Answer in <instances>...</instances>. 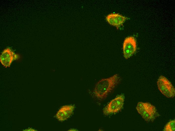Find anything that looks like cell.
<instances>
[{
	"mask_svg": "<svg viewBox=\"0 0 175 131\" xmlns=\"http://www.w3.org/2000/svg\"><path fill=\"white\" fill-rule=\"evenodd\" d=\"M120 80V77L117 74L101 80L95 85L94 91V95L100 100L105 99Z\"/></svg>",
	"mask_w": 175,
	"mask_h": 131,
	"instance_id": "1",
	"label": "cell"
},
{
	"mask_svg": "<svg viewBox=\"0 0 175 131\" xmlns=\"http://www.w3.org/2000/svg\"><path fill=\"white\" fill-rule=\"evenodd\" d=\"M136 108L142 118L148 122H153L160 116L155 107L149 103L139 102Z\"/></svg>",
	"mask_w": 175,
	"mask_h": 131,
	"instance_id": "2",
	"label": "cell"
},
{
	"mask_svg": "<svg viewBox=\"0 0 175 131\" xmlns=\"http://www.w3.org/2000/svg\"><path fill=\"white\" fill-rule=\"evenodd\" d=\"M125 96L123 94L118 95L112 100L103 109L105 115H108L116 113L119 111L123 107Z\"/></svg>",
	"mask_w": 175,
	"mask_h": 131,
	"instance_id": "3",
	"label": "cell"
},
{
	"mask_svg": "<svg viewBox=\"0 0 175 131\" xmlns=\"http://www.w3.org/2000/svg\"><path fill=\"white\" fill-rule=\"evenodd\" d=\"M158 88L161 92L168 98L175 96V90L171 83L165 77L161 76L157 81Z\"/></svg>",
	"mask_w": 175,
	"mask_h": 131,
	"instance_id": "4",
	"label": "cell"
},
{
	"mask_svg": "<svg viewBox=\"0 0 175 131\" xmlns=\"http://www.w3.org/2000/svg\"><path fill=\"white\" fill-rule=\"evenodd\" d=\"M137 48V43L133 36L126 37L124 40L123 46V56L127 59L130 57L136 52Z\"/></svg>",
	"mask_w": 175,
	"mask_h": 131,
	"instance_id": "5",
	"label": "cell"
},
{
	"mask_svg": "<svg viewBox=\"0 0 175 131\" xmlns=\"http://www.w3.org/2000/svg\"><path fill=\"white\" fill-rule=\"evenodd\" d=\"M19 55L15 53L9 48L5 49L0 57V61L2 64L6 68L9 67L12 62L18 59Z\"/></svg>",
	"mask_w": 175,
	"mask_h": 131,
	"instance_id": "6",
	"label": "cell"
},
{
	"mask_svg": "<svg viewBox=\"0 0 175 131\" xmlns=\"http://www.w3.org/2000/svg\"><path fill=\"white\" fill-rule=\"evenodd\" d=\"M128 18L118 14L111 13L108 15L106 19L110 25L118 28L122 25Z\"/></svg>",
	"mask_w": 175,
	"mask_h": 131,
	"instance_id": "7",
	"label": "cell"
},
{
	"mask_svg": "<svg viewBox=\"0 0 175 131\" xmlns=\"http://www.w3.org/2000/svg\"><path fill=\"white\" fill-rule=\"evenodd\" d=\"M74 108V106L72 105H66L62 106L56 114L57 118L60 121L67 119L72 114Z\"/></svg>",
	"mask_w": 175,
	"mask_h": 131,
	"instance_id": "8",
	"label": "cell"
},
{
	"mask_svg": "<svg viewBox=\"0 0 175 131\" xmlns=\"http://www.w3.org/2000/svg\"><path fill=\"white\" fill-rule=\"evenodd\" d=\"M164 131H174L175 130V120L174 119L170 120L165 126L163 129Z\"/></svg>",
	"mask_w": 175,
	"mask_h": 131,
	"instance_id": "9",
	"label": "cell"
},
{
	"mask_svg": "<svg viewBox=\"0 0 175 131\" xmlns=\"http://www.w3.org/2000/svg\"><path fill=\"white\" fill-rule=\"evenodd\" d=\"M25 130V131H29H29H31V130L33 131V130H33V129H31L30 128V129H27V130Z\"/></svg>",
	"mask_w": 175,
	"mask_h": 131,
	"instance_id": "10",
	"label": "cell"
}]
</instances>
